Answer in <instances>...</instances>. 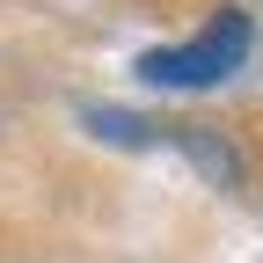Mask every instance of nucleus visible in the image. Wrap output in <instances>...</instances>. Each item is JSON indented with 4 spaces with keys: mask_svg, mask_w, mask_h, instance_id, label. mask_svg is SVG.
<instances>
[{
    "mask_svg": "<svg viewBox=\"0 0 263 263\" xmlns=\"http://www.w3.org/2000/svg\"><path fill=\"white\" fill-rule=\"evenodd\" d=\"M88 124L103 132V139H124V146H146V139H154L139 117H117V110H88Z\"/></svg>",
    "mask_w": 263,
    "mask_h": 263,
    "instance_id": "2",
    "label": "nucleus"
},
{
    "mask_svg": "<svg viewBox=\"0 0 263 263\" xmlns=\"http://www.w3.org/2000/svg\"><path fill=\"white\" fill-rule=\"evenodd\" d=\"M249 37H256L249 15H241V8H219L190 44L146 51V59H139V81H146V88H219V81L249 59Z\"/></svg>",
    "mask_w": 263,
    "mask_h": 263,
    "instance_id": "1",
    "label": "nucleus"
}]
</instances>
